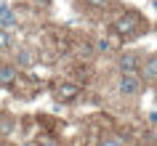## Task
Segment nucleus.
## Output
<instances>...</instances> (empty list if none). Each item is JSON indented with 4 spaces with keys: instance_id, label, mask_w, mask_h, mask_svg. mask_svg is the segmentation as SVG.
<instances>
[{
    "instance_id": "nucleus-6",
    "label": "nucleus",
    "mask_w": 157,
    "mask_h": 146,
    "mask_svg": "<svg viewBox=\"0 0 157 146\" xmlns=\"http://www.w3.org/2000/svg\"><path fill=\"white\" fill-rule=\"evenodd\" d=\"M13 24H16V13L3 6V8H0V29H11Z\"/></svg>"
},
{
    "instance_id": "nucleus-9",
    "label": "nucleus",
    "mask_w": 157,
    "mask_h": 146,
    "mask_svg": "<svg viewBox=\"0 0 157 146\" xmlns=\"http://www.w3.org/2000/svg\"><path fill=\"white\" fill-rule=\"evenodd\" d=\"M16 61H19V64H24V66H32V61H35V56H32V51H19V56H16Z\"/></svg>"
},
{
    "instance_id": "nucleus-10",
    "label": "nucleus",
    "mask_w": 157,
    "mask_h": 146,
    "mask_svg": "<svg viewBox=\"0 0 157 146\" xmlns=\"http://www.w3.org/2000/svg\"><path fill=\"white\" fill-rule=\"evenodd\" d=\"M99 146H125V141L123 138H104Z\"/></svg>"
},
{
    "instance_id": "nucleus-12",
    "label": "nucleus",
    "mask_w": 157,
    "mask_h": 146,
    "mask_svg": "<svg viewBox=\"0 0 157 146\" xmlns=\"http://www.w3.org/2000/svg\"><path fill=\"white\" fill-rule=\"evenodd\" d=\"M88 3H91V6H96V8H104L109 0H88Z\"/></svg>"
},
{
    "instance_id": "nucleus-2",
    "label": "nucleus",
    "mask_w": 157,
    "mask_h": 146,
    "mask_svg": "<svg viewBox=\"0 0 157 146\" xmlns=\"http://www.w3.org/2000/svg\"><path fill=\"white\" fill-rule=\"evenodd\" d=\"M77 96H80V85L77 82H59L56 88H53V98L61 101V104H69Z\"/></svg>"
},
{
    "instance_id": "nucleus-5",
    "label": "nucleus",
    "mask_w": 157,
    "mask_h": 146,
    "mask_svg": "<svg viewBox=\"0 0 157 146\" xmlns=\"http://www.w3.org/2000/svg\"><path fill=\"white\" fill-rule=\"evenodd\" d=\"M139 72H141V80H147V82H157V56H152L149 61H144Z\"/></svg>"
},
{
    "instance_id": "nucleus-3",
    "label": "nucleus",
    "mask_w": 157,
    "mask_h": 146,
    "mask_svg": "<svg viewBox=\"0 0 157 146\" xmlns=\"http://www.w3.org/2000/svg\"><path fill=\"white\" fill-rule=\"evenodd\" d=\"M136 27H139V16H136V13H125V16H120L115 21V32L120 35V37H131V35L136 32Z\"/></svg>"
},
{
    "instance_id": "nucleus-11",
    "label": "nucleus",
    "mask_w": 157,
    "mask_h": 146,
    "mask_svg": "<svg viewBox=\"0 0 157 146\" xmlns=\"http://www.w3.org/2000/svg\"><path fill=\"white\" fill-rule=\"evenodd\" d=\"M37 146H56V138L53 136H40L37 138Z\"/></svg>"
},
{
    "instance_id": "nucleus-8",
    "label": "nucleus",
    "mask_w": 157,
    "mask_h": 146,
    "mask_svg": "<svg viewBox=\"0 0 157 146\" xmlns=\"http://www.w3.org/2000/svg\"><path fill=\"white\" fill-rule=\"evenodd\" d=\"M11 45H13V35H11V29H0V51L11 48Z\"/></svg>"
},
{
    "instance_id": "nucleus-7",
    "label": "nucleus",
    "mask_w": 157,
    "mask_h": 146,
    "mask_svg": "<svg viewBox=\"0 0 157 146\" xmlns=\"http://www.w3.org/2000/svg\"><path fill=\"white\" fill-rule=\"evenodd\" d=\"M13 80H16V69H13V66H0V85L8 88Z\"/></svg>"
},
{
    "instance_id": "nucleus-4",
    "label": "nucleus",
    "mask_w": 157,
    "mask_h": 146,
    "mask_svg": "<svg viewBox=\"0 0 157 146\" xmlns=\"http://www.w3.org/2000/svg\"><path fill=\"white\" fill-rule=\"evenodd\" d=\"M117 66H120V74H139L141 61H139V56H136V53H125V56H120Z\"/></svg>"
},
{
    "instance_id": "nucleus-1",
    "label": "nucleus",
    "mask_w": 157,
    "mask_h": 146,
    "mask_svg": "<svg viewBox=\"0 0 157 146\" xmlns=\"http://www.w3.org/2000/svg\"><path fill=\"white\" fill-rule=\"evenodd\" d=\"M141 88H144L141 74H120V80H117V90L123 96H139Z\"/></svg>"
}]
</instances>
